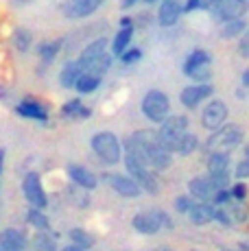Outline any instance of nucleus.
I'll return each instance as SVG.
<instances>
[{
	"label": "nucleus",
	"mask_w": 249,
	"mask_h": 251,
	"mask_svg": "<svg viewBox=\"0 0 249 251\" xmlns=\"http://www.w3.org/2000/svg\"><path fill=\"white\" fill-rule=\"evenodd\" d=\"M212 221H217V223H221L223 227H232V221H229V216H227V212L223 210V207H214V216H212Z\"/></svg>",
	"instance_id": "obj_38"
},
{
	"label": "nucleus",
	"mask_w": 249,
	"mask_h": 251,
	"mask_svg": "<svg viewBox=\"0 0 249 251\" xmlns=\"http://www.w3.org/2000/svg\"><path fill=\"white\" fill-rule=\"evenodd\" d=\"M59 48H61V42H46V44L37 46V55L42 57V61H44V64H50V61L57 57Z\"/></svg>",
	"instance_id": "obj_30"
},
{
	"label": "nucleus",
	"mask_w": 249,
	"mask_h": 251,
	"mask_svg": "<svg viewBox=\"0 0 249 251\" xmlns=\"http://www.w3.org/2000/svg\"><path fill=\"white\" fill-rule=\"evenodd\" d=\"M140 109L147 120H151V123H155V125H162L166 120V116H171V100L162 90H149L142 96Z\"/></svg>",
	"instance_id": "obj_3"
},
{
	"label": "nucleus",
	"mask_w": 249,
	"mask_h": 251,
	"mask_svg": "<svg viewBox=\"0 0 249 251\" xmlns=\"http://www.w3.org/2000/svg\"><path fill=\"white\" fill-rule=\"evenodd\" d=\"M229 195H232V201H245V197H247V186L243 181H238V183H234L232 188H229Z\"/></svg>",
	"instance_id": "obj_36"
},
{
	"label": "nucleus",
	"mask_w": 249,
	"mask_h": 251,
	"mask_svg": "<svg viewBox=\"0 0 249 251\" xmlns=\"http://www.w3.org/2000/svg\"><path fill=\"white\" fill-rule=\"evenodd\" d=\"M70 238H73V243L70 245H75V247H79V249H90L94 245V238L88 234L85 229H79V227H75V229H70Z\"/></svg>",
	"instance_id": "obj_29"
},
{
	"label": "nucleus",
	"mask_w": 249,
	"mask_h": 251,
	"mask_svg": "<svg viewBox=\"0 0 249 251\" xmlns=\"http://www.w3.org/2000/svg\"><path fill=\"white\" fill-rule=\"evenodd\" d=\"M153 212H155V219H157V223H160V227L173 229V221H171V216L166 214L164 210H153Z\"/></svg>",
	"instance_id": "obj_39"
},
{
	"label": "nucleus",
	"mask_w": 249,
	"mask_h": 251,
	"mask_svg": "<svg viewBox=\"0 0 249 251\" xmlns=\"http://www.w3.org/2000/svg\"><path fill=\"white\" fill-rule=\"evenodd\" d=\"M225 118H227V105L219 99L210 100V103L203 107V112H201V125H203L208 131L219 129L225 123Z\"/></svg>",
	"instance_id": "obj_9"
},
{
	"label": "nucleus",
	"mask_w": 249,
	"mask_h": 251,
	"mask_svg": "<svg viewBox=\"0 0 249 251\" xmlns=\"http://www.w3.org/2000/svg\"><path fill=\"white\" fill-rule=\"evenodd\" d=\"M61 114H64L66 118H81V120H85V118H90V116H92V109L85 107V105L81 103V99H70L68 103L61 107Z\"/></svg>",
	"instance_id": "obj_23"
},
{
	"label": "nucleus",
	"mask_w": 249,
	"mask_h": 251,
	"mask_svg": "<svg viewBox=\"0 0 249 251\" xmlns=\"http://www.w3.org/2000/svg\"><path fill=\"white\" fill-rule=\"evenodd\" d=\"M57 236L55 234H49V229L46 231H37L35 236V249L37 251H57Z\"/></svg>",
	"instance_id": "obj_28"
},
{
	"label": "nucleus",
	"mask_w": 249,
	"mask_h": 251,
	"mask_svg": "<svg viewBox=\"0 0 249 251\" xmlns=\"http://www.w3.org/2000/svg\"><path fill=\"white\" fill-rule=\"evenodd\" d=\"M13 46H16L18 50L26 52L28 46H31V33H28L26 28H18V31L13 33Z\"/></svg>",
	"instance_id": "obj_32"
},
{
	"label": "nucleus",
	"mask_w": 249,
	"mask_h": 251,
	"mask_svg": "<svg viewBox=\"0 0 249 251\" xmlns=\"http://www.w3.org/2000/svg\"><path fill=\"white\" fill-rule=\"evenodd\" d=\"M121 26H133L131 18H129V16H123V18H121Z\"/></svg>",
	"instance_id": "obj_44"
},
{
	"label": "nucleus",
	"mask_w": 249,
	"mask_h": 251,
	"mask_svg": "<svg viewBox=\"0 0 249 251\" xmlns=\"http://www.w3.org/2000/svg\"><path fill=\"white\" fill-rule=\"evenodd\" d=\"M140 59H142V50H140V48H127V50L121 55V61L124 66L136 64V61H140Z\"/></svg>",
	"instance_id": "obj_35"
},
{
	"label": "nucleus",
	"mask_w": 249,
	"mask_h": 251,
	"mask_svg": "<svg viewBox=\"0 0 249 251\" xmlns=\"http://www.w3.org/2000/svg\"><path fill=\"white\" fill-rule=\"evenodd\" d=\"M227 216H229V221H236V223H245V219H247V212H245V203H241V201H229L227 205Z\"/></svg>",
	"instance_id": "obj_31"
},
{
	"label": "nucleus",
	"mask_w": 249,
	"mask_h": 251,
	"mask_svg": "<svg viewBox=\"0 0 249 251\" xmlns=\"http://www.w3.org/2000/svg\"><path fill=\"white\" fill-rule=\"evenodd\" d=\"M238 50H241L243 57L249 55V37H247V33H243L241 35V46H238Z\"/></svg>",
	"instance_id": "obj_41"
},
{
	"label": "nucleus",
	"mask_w": 249,
	"mask_h": 251,
	"mask_svg": "<svg viewBox=\"0 0 249 251\" xmlns=\"http://www.w3.org/2000/svg\"><path fill=\"white\" fill-rule=\"evenodd\" d=\"M197 147H199V140H197V136H193V133L186 131L184 136L177 140L175 153H179L181 157H188V155H193V153L197 151Z\"/></svg>",
	"instance_id": "obj_24"
},
{
	"label": "nucleus",
	"mask_w": 249,
	"mask_h": 251,
	"mask_svg": "<svg viewBox=\"0 0 249 251\" xmlns=\"http://www.w3.org/2000/svg\"><path fill=\"white\" fill-rule=\"evenodd\" d=\"M99 85H100V76H94V75L83 72V75L76 79L75 90L79 92V94H92L94 90H99Z\"/></svg>",
	"instance_id": "obj_25"
},
{
	"label": "nucleus",
	"mask_w": 249,
	"mask_h": 251,
	"mask_svg": "<svg viewBox=\"0 0 249 251\" xmlns=\"http://www.w3.org/2000/svg\"><path fill=\"white\" fill-rule=\"evenodd\" d=\"M136 2H140V0H121V4H123V9H129V7H133Z\"/></svg>",
	"instance_id": "obj_43"
},
{
	"label": "nucleus",
	"mask_w": 249,
	"mask_h": 251,
	"mask_svg": "<svg viewBox=\"0 0 249 251\" xmlns=\"http://www.w3.org/2000/svg\"><path fill=\"white\" fill-rule=\"evenodd\" d=\"M105 181L109 183L114 192H118L121 197H127V199H133V197L140 195V186L131 179L129 175H121V173H107L105 175Z\"/></svg>",
	"instance_id": "obj_13"
},
{
	"label": "nucleus",
	"mask_w": 249,
	"mask_h": 251,
	"mask_svg": "<svg viewBox=\"0 0 249 251\" xmlns=\"http://www.w3.org/2000/svg\"><path fill=\"white\" fill-rule=\"evenodd\" d=\"M81 75H83V70H81V66L76 64V59H75V61H66L64 68H61V72H59V83H61V88L73 90L75 83H76V79H79Z\"/></svg>",
	"instance_id": "obj_21"
},
{
	"label": "nucleus",
	"mask_w": 249,
	"mask_h": 251,
	"mask_svg": "<svg viewBox=\"0 0 249 251\" xmlns=\"http://www.w3.org/2000/svg\"><path fill=\"white\" fill-rule=\"evenodd\" d=\"M66 173H68L70 181L75 183V186L83 188V190H94V188L99 186V179L97 175H94L90 168L81 166V164H68V168H66Z\"/></svg>",
	"instance_id": "obj_14"
},
{
	"label": "nucleus",
	"mask_w": 249,
	"mask_h": 251,
	"mask_svg": "<svg viewBox=\"0 0 249 251\" xmlns=\"http://www.w3.org/2000/svg\"><path fill=\"white\" fill-rule=\"evenodd\" d=\"M247 4H249V0H219L212 7V16L221 22L236 20V18L245 16Z\"/></svg>",
	"instance_id": "obj_10"
},
{
	"label": "nucleus",
	"mask_w": 249,
	"mask_h": 251,
	"mask_svg": "<svg viewBox=\"0 0 249 251\" xmlns=\"http://www.w3.org/2000/svg\"><path fill=\"white\" fill-rule=\"evenodd\" d=\"M247 33V22L243 18H236V20H229V22H223V28H221V35L225 40H232V37H238Z\"/></svg>",
	"instance_id": "obj_26"
},
{
	"label": "nucleus",
	"mask_w": 249,
	"mask_h": 251,
	"mask_svg": "<svg viewBox=\"0 0 249 251\" xmlns=\"http://www.w3.org/2000/svg\"><path fill=\"white\" fill-rule=\"evenodd\" d=\"M186 131H188V118H186V116H166V120L155 131V140L164 151H169L171 155H173L177 140L184 136Z\"/></svg>",
	"instance_id": "obj_2"
},
{
	"label": "nucleus",
	"mask_w": 249,
	"mask_h": 251,
	"mask_svg": "<svg viewBox=\"0 0 249 251\" xmlns=\"http://www.w3.org/2000/svg\"><path fill=\"white\" fill-rule=\"evenodd\" d=\"M208 181L212 183L214 190L229 188V155L225 153H208Z\"/></svg>",
	"instance_id": "obj_6"
},
{
	"label": "nucleus",
	"mask_w": 249,
	"mask_h": 251,
	"mask_svg": "<svg viewBox=\"0 0 249 251\" xmlns=\"http://www.w3.org/2000/svg\"><path fill=\"white\" fill-rule=\"evenodd\" d=\"M64 251H83V249H79V247H75V245H68Z\"/></svg>",
	"instance_id": "obj_46"
},
{
	"label": "nucleus",
	"mask_w": 249,
	"mask_h": 251,
	"mask_svg": "<svg viewBox=\"0 0 249 251\" xmlns=\"http://www.w3.org/2000/svg\"><path fill=\"white\" fill-rule=\"evenodd\" d=\"M155 251H171V249H169V247H157Z\"/></svg>",
	"instance_id": "obj_47"
},
{
	"label": "nucleus",
	"mask_w": 249,
	"mask_h": 251,
	"mask_svg": "<svg viewBox=\"0 0 249 251\" xmlns=\"http://www.w3.org/2000/svg\"><path fill=\"white\" fill-rule=\"evenodd\" d=\"M107 46H109V42H107V37H99V40H94L92 44H88L81 50V55H79V59H76V64L81 66V70L83 72H88L90 68H92L94 64L100 59V57L107 52Z\"/></svg>",
	"instance_id": "obj_12"
},
{
	"label": "nucleus",
	"mask_w": 249,
	"mask_h": 251,
	"mask_svg": "<svg viewBox=\"0 0 249 251\" xmlns=\"http://www.w3.org/2000/svg\"><path fill=\"white\" fill-rule=\"evenodd\" d=\"M22 190H25L26 201L31 203V207H37V210H44L49 205V195H46L44 186H42V179L37 173H28L22 181Z\"/></svg>",
	"instance_id": "obj_7"
},
{
	"label": "nucleus",
	"mask_w": 249,
	"mask_h": 251,
	"mask_svg": "<svg viewBox=\"0 0 249 251\" xmlns=\"http://www.w3.org/2000/svg\"><path fill=\"white\" fill-rule=\"evenodd\" d=\"M181 16V0H162L157 9V22L162 26H173Z\"/></svg>",
	"instance_id": "obj_17"
},
{
	"label": "nucleus",
	"mask_w": 249,
	"mask_h": 251,
	"mask_svg": "<svg viewBox=\"0 0 249 251\" xmlns=\"http://www.w3.org/2000/svg\"><path fill=\"white\" fill-rule=\"evenodd\" d=\"M131 225H133V229L136 231H140V234H157L162 227H160V223H157V219H155V212L149 210V212H138L136 216H133V221H131Z\"/></svg>",
	"instance_id": "obj_19"
},
{
	"label": "nucleus",
	"mask_w": 249,
	"mask_h": 251,
	"mask_svg": "<svg viewBox=\"0 0 249 251\" xmlns=\"http://www.w3.org/2000/svg\"><path fill=\"white\" fill-rule=\"evenodd\" d=\"M26 249V236L22 231L7 227L0 231V251H25Z\"/></svg>",
	"instance_id": "obj_18"
},
{
	"label": "nucleus",
	"mask_w": 249,
	"mask_h": 251,
	"mask_svg": "<svg viewBox=\"0 0 249 251\" xmlns=\"http://www.w3.org/2000/svg\"><path fill=\"white\" fill-rule=\"evenodd\" d=\"M247 175H249V162L243 160V162L236 166V177H238V179H245Z\"/></svg>",
	"instance_id": "obj_40"
},
{
	"label": "nucleus",
	"mask_w": 249,
	"mask_h": 251,
	"mask_svg": "<svg viewBox=\"0 0 249 251\" xmlns=\"http://www.w3.org/2000/svg\"><path fill=\"white\" fill-rule=\"evenodd\" d=\"M2 168H4V151L0 149V175H2Z\"/></svg>",
	"instance_id": "obj_45"
},
{
	"label": "nucleus",
	"mask_w": 249,
	"mask_h": 251,
	"mask_svg": "<svg viewBox=\"0 0 249 251\" xmlns=\"http://www.w3.org/2000/svg\"><path fill=\"white\" fill-rule=\"evenodd\" d=\"M188 192H190V199L199 201V203H210L214 197V188L212 183L208 181V177H193L188 181Z\"/></svg>",
	"instance_id": "obj_15"
},
{
	"label": "nucleus",
	"mask_w": 249,
	"mask_h": 251,
	"mask_svg": "<svg viewBox=\"0 0 249 251\" xmlns=\"http://www.w3.org/2000/svg\"><path fill=\"white\" fill-rule=\"evenodd\" d=\"M26 221H28V225L35 227L37 231H46L50 227L49 216L44 214V210H37V207H31V210L26 212Z\"/></svg>",
	"instance_id": "obj_27"
},
{
	"label": "nucleus",
	"mask_w": 249,
	"mask_h": 251,
	"mask_svg": "<svg viewBox=\"0 0 249 251\" xmlns=\"http://www.w3.org/2000/svg\"><path fill=\"white\" fill-rule=\"evenodd\" d=\"M100 4L103 0H66L61 11L68 20H83V18L92 16L94 11H99Z\"/></svg>",
	"instance_id": "obj_11"
},
{
	"label": "nucleus",
	"mask_w": 249,
	"mask_h": 251,
	"mask_svg": "<svg viewBox=\"0 0 249 251\" xmlns=\"http://www.w3.org/2000/svg\"><path fill=\"white\" fill-rule=\"evenodd\" d=\"M90 147H92V151L97 153L99 160L103 164H109V166L118 164V160L123 157L121 142H118V138L114 136V133H109V131L97 133V136L90 140Z\"/></svg>",
	"instance_id": "obj_5"
},
{
	"label": "nucleus",
	"mask_w": 249,
	"mask_h": 251,
	"mask_svg": "<svg viewBox=\"0 0 249 251\" xmlns=\"http://www.w3.org/2000/svg\"><path fill=\"white\" fill-rule=\"evenodd\" d=\"M188 216H190V223L193 225H208L214 216V205L212 203H197L195 201L193 207L188 210Z\"/></svg>",
	"instance_id": "obj_20"
},
{
	"label": "nucleus",
	"mask_w": 249,
	"mask_h": 251,
	"mask_svg": "<svg viewBox=\"0 0 249 251\" xmlns=\"http://www.w3.org/2000/svg\"><path fill=\"white\" fill-rule=\"evenodd\" d=\"M131 37H133V26H121V31L116 33V37L112 42V57H121L131 44Z\"/></svg>",
	"instance_id": "obj_22"
},
{
	"label": "nucleus",
	"mask_w": 249,
	"mask_h": 251,
	"mask_svg": "<svg viewBox=\"0 0 249 251\" xmlns=\"http://www.w3.org/2000/svg\"><path fill=\"white\" fill-rule=\"evenodd\" d=\"M184 75L195 83H210L212 79V57L205 50H193L184 61Z\"/></svg>",
	"instance_id": "obj_4"
},
{
	"label": "nucleus",
	"mask_w": 249,
	"mask_h": 251,
	"mask_svg": "<svg viewBox=\"0 0 249 251\" xmlns=\"http://www.w3.org/2000/svg\"><path fill=\"white\" fill-rule=\"evenodd\" d=\"M229 201H232L229 188H223V190H217V192H214V197H212V201H210V203H212L214 207H225V205L229 203Z\"/></svg>",
	"instance_id": "obj_34"
},
{
	"label": "nucleus",
	"mask_w": 249,
	"mask_h": 251,
	"mask_svg": "<svg viewBox=\"0 0 249 251\" xmlns=\"http://www.w3.org/2000/svg\"><path fill=\"white\" fill-rule=\"evenodd\" d=\"M225 251H229V249H225Z\"/></svg>",
	"instance_id": "obj_49"
},
{
	"label": "nucleus",
	"mask_w": 249,
	"mask_h": 251,
	"mask_svg": "<svg viewBox=\"0 0 249 251\" xmlns=\"http://www.w3.org/2000/svg\"><path fill=\"white\" fill-rule=\"evenodd\" d=\"M145 2H147V4H153V2H157V0H145Z\"/></svg>",
	"instance_id": "obj_48"
},
{
	"label": "nucleus",
	"mask_w": 249,
	"mask_h": 251,
	"mask_svg": "<svg viewBox=\"0 0 249 251\" xmlns=\"http://www.w3.org/2000/svg\"><path fill=\"white\" fill-rule=\"evenodd\" d=\"M212 94H214L212 83H193V85H188V88L181 90L179 100L186 109H197L199 105L203 103L205 99H210Z\"/></svg>",
	"instance_id": "obj_8"
},
{
	"label": "nucleus",
	"mask_w": 249,
	"mask_h": 251,
	"mask_svg": "<svg viewBox=\"0 0 249 251\" xmlns=\"http://www.w3.org/2000/svg\"><path fill=\"white\" fill-rule=\"evenodd\" d=\"M219 0H186V4H181V13H190L197 9H212Z\"/></svg>",
	"instance_id": "obj_33"
},
{
	"label": "nucleus",
	"mask_w": 249,
	"mask_h": 251,
	"mask_svg": "<svg viewBox=\"0 0 249 251\" xmlns=\"http://www.w3.org/2000/svg\"><path fill=\"white\" fill-rule=\"evenodd\" d=\"M195 201L190 199V197H186V195H181V197H177L175 199V210L179 212V214H188V210L193 207Z\"/></svg>",
	"instance_id": "obj_37"
},
{
	"label": "nucleus",
	"mask_w": 249,
	"mask_h": 251,
	"mask_svg": "<svg viewBox=\"0 0 249 251\" xmlns=\"http://www.w3.org/2000/svg\"><path fill=\"white\" fill-rule=\"evenodd\" d=\"M243 138H245L243 127H238V125H221V127L214 129V131L210 133V138L205 140V151L229 155L236 147H241Z\"/></svg>",
	"instance_id": "obj_1"
},
{
	"label": "nucleus",
	"mask_w": 249,
	"mask_h": 251,
	"mask_svg": "<svg viewBox=\"0 0 249 251\" xmlns=\"http://www.w3.org/2000/svg\"><path fill=\"white\" fill-rule=\"evenodd\" d=\"M241 85H243V88H247V85H249V70L243 72V76H241Z\"/></svg>",
	"instance_id": "obj_42"
},
{
	"label": "nucleus",
	"mask_w": 249,
	"mask_h": 251,
	"mask_svg": "<svg viewBox=\"0 0 249 251\" xmlns=\"http://www.w3.org/2000/svg\"><path fill=\"white\" fill-rule=\"evenodd\" d=\"M16 112L22 116V118H31V120H42V123H46L49 120V112H46L44 105H40L33 96H26V99H22L20 103L16 105Z\"/></svg>",
	"instance_id": "obj_16"
}]
</instances>
